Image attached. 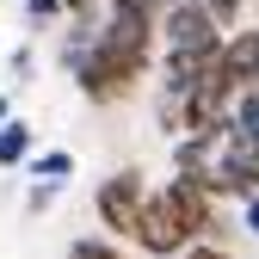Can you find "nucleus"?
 <instances>
[{
    "mask_svg": "<svg viewBox=\"0 0 259 259\" xmlns=\"http://www.w3.org/2000/svg\"><path fill=\"white\" fill-rule=\"evenodd\" d=\"M154 44H160V19L130 13V7H111L87 50H68V44H62V68L74 74L80 99L117 105V99H130V93L154 74Z\"/></svg>",
    "mask_w": 259,
    "mask_h": 259,
    "instance_id": "nucleus-1",
    "label": "nucleus"
},
{
    "mask_svg": "<svg viewBox=\"0 0 259 259\" xmlns=\"http://www.w3.org/2000/svg\"><path fill=\"white\" fill-rule=\"evenodd\" d=\"M154 191L142 185L136 167H117L111 179H99L93 191V210H99V229H111V241H136L142 235V210H148Z\"/></svg>",
    "mask_w": 259,
    "mask_h": 259,
    "instance_id": "nucleus-2",
    "label": "nucleus"
},
{
    "mask_svg": "<svg viewBox=\"0 0 259 259\" xmlns=\"http://www.w3.org/2000/svg\"><path fill=\"white\" fill-rule=\"evenodd\" d=\"M222 74H229L235 93L259 87V31H229V44H222V62H216Z\"/></svg>",
    "mask_w": 259,
    "mask_h": 259,
    "instance_id": "nucleus-3",
    "label": "nucleus"
},
{
    "mask_svg": "<svg viewBox=\"0 0 259 259\" xmlns=\"http://www.w3.org/2000/svg\"><path fill=\"white\" fill-rule=\"evenodd\" d=\"M31 148H37V130H31L25 117H13L7 130H0V167H25V160H37Z\"/></svg>",
    "mask_w": 259,
    "mask_h": 259,
    "instance_id": "nucleus-4",
    "label": "nucleus"
},
{
    "mask_svg": "<svg viewBox=\"0 0 259 259\" xmlns=\"http://www.w3.org/2000/svg\"><path fill=\"white\" fill-rule=\"evenodd\" d=\"M229 142H259V87H247L229 111Z\"/></svg>",
    "mask_w": 259,
    "mask_h": 259,
    "instance_id": "nucleus-5",
    "label": "nucleus"
},
{
    "mask_svg": "<svg viewBox=\"0 0 259 259\" xmlns=\"http://www.w3.org/2000/svg\"><path fill=\"white\" fill-rule=\"evenodd\" d=\"M31 173H37V179H50V185H62V179L74 173V154H68V148H44L37 160H31Z\"/></svg>",
    "mask_w": 259,
    "mask_h": 259,
    "instance_id": "nucleus-6",
    "label": "nucleus"
},
{
    "mask_svg": "<svg viewBox=\"0 0 259 259\" xmlns=\"http://www.w3.org/2000/svg\"><path fill=\"white\" fill-rule=\"evenodd\" d=\"M68 259H123V253H117V241H93V235H80V241L68 247Z\"/></svg>",
    "mask_w": 259,
    "mask_h": 259,
    "instance_id": "nucleus-7",
    "label": "nucleus"
},
{
    "mask_svg": "<svg viewBox=\"0 0 259 259\" xmlns=\"http://www.w3.org/2000/svg\"><path fill=\"white\" fill-rule=\"evenodd\" d=\"M56 198H62V185H50V179H37V185L25 191V210H31V216H44V210H50Z\"/></svg>",
    "mask_w": 259,
    "mask_h": 259,
    "instance_id": "nucleus-8",
    "label": "nucleus"
},
{
    "mask_svg": "<svg viewBox=\"0 0 259 259\" xmlns=\"http://www.w3.org/2000/svg\"><path fill=\"white\" fill-rule=\"evenodd\" d=\"M56 13H68V0H25V19H31V25H44V19H56Z\"/></svg>",
    "mask_w": 259,
    "mask_h": 259,
    "instance_id": "nucleus-9",
    "label": "nucleus"
},
{
    "mask_svg": "<svg viewBox=\"0 0 259 259\" xmlns=\"http://www.w3.org/2000/svg\"><path fill=\"white\" fill-rule=\"evenodd\" d=\"M241 229H247V235H253V241H259V191H253V198H247V204H241Z\"/></svg>",
    "mask_w": 259,
    "mask_h": 259,
    "instance_id": "nucleus-10",
    "label": "nucleus"
},
{
    "mask_svg": "<svg viewBox=\"0 0 259 259\" xmlns=\"http://www.w3.org/2000/svg\"><path fill=\"white\" fill-rule=\"evenodd\" d=\"M179 259H229V253H222L216 241H198V247H191V253H179Z\"/></svg>",
    "mask_w": 259,
    "mask_h": 259,
    "instance_id": "nucleus-11",
    "label": "nucleus"
},
{
    "mask_svg": "<svg viewBox=\"0 0 259 259\" xmlns=\"http://www.w3.org/2000/svg\"><path fill=\"white\" fill-rule=\"evenodd\" d=\"M13 123V93H0V130Z\"/></svg>",
    "mask_w": 259,
    "mask_h": 259,
    "instance_id": "nucleus-12",
    "label": "nucleus"
}]
</instances>
